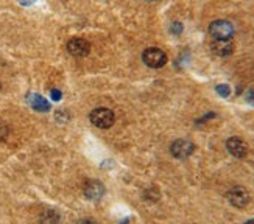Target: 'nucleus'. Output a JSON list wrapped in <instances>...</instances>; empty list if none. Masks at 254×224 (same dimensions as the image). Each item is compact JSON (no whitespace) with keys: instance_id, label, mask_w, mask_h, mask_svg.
Listing matches in <instances>:
<instances>
[{"instance_id":"f257e3e1","label":"nucleus","mask_w":254,"mask_h":224,"mask_svg":"<svg viewBox=\"0 0 254 224\" xmlns=\"http://www.w3.org/2000/svg\"><path fill=\"white\" fill-rule=\"evenodd\" d=\"M91 119V123L94 126L100 128V129H108L114 125V112L111 109H108V107H97L91 112L89 115Z\"/></svg>"},{"instance_id":"f03ea898","label":"nucleus","mask_w":254,"mask_h":224,"mask_svg":"<svg viewBox=\"0 0 254 224\" xmlns=\"http://www.w3.org/2000/svg\"><path fill=\"white\" fill-rule=\"evenodd\" d=\"M209 33L214 39H233L234 36V27L228 20H214L209 25Z\"/></svg>"},{"instance_id":"7ed1b4c3","label":"nucleus","mask_w":254,"mask_h":224,"mask_svg":"<svg viewBox=\"0 0 254 224\" xmlns=\"http://www.w3.org/2000/svg\"><path fill=\"white\" fill-rule=\"evenodd\" d=\"M142 61L151 69H161V67H164L165 63H167V55L158 47H150V49H147L144 52Z\"/></svg>"},{"instance_id":"20e7f679","label":"nucleus","mask_w":254,"mask_h":224,"mask_svg":"<svg viewBox=\"0 0 254 224\" xmlns=\"http://www.w3.org/2000/svg\"><path fill=\"white\" fill-rule=\"evenodd\" d=\"M228 201L231 206H234L237 208H243L250 204L251 195H250V191L243 187H234L228 191Z\"/></svg>"},{"instance_id":"39448f33","label":"nucleus","mask_w":254,"mask_h":224,"mask_svg":"<svg viewBox=\"0 0 254 224\" xmlns=\"http://www.w3.org/2000/svg\"><path fill=\"white\" fill-rule=\"evenodd\" d=\"M195 150V145L190 140H186V138H178L175 140L170 146V153L172 156L176 159H187L192 153Z\"/></svg>"},{"instance_id":"423d86ee","label":"nucleus","mask_w":254,"mask_h":224,"mask_svg":"<svg viewBox=\"0 0 254 224\" xmlns=\"http://www.w3.org/2000/svg\"><path fill=\"white\" fill-rule=\"evenodd\" d=\"M67 52L76 58L88 56L91 52V44L86 39H83V37H72V39L67 42Z\"/></svg>"},{"instance_id":"0eeeda50","label":"nucleus","mask_w":254,"mask_h":224,"mask_svg":"<svg viewBox=\"0 0 254 224\" xmlns=\"http://www.w3.org/2000/svg\"><path fill=\"white\" fill-rule=\"evenodd\" d=\"M226 148H228L229 154H233L237 159H242L248 154V145L238 137H229L226 140Z\"/></svg>"},{"instance_id":"6e6552de","label":"nucleus","mask_w":254,"mask_h":224,"mask_svg":"<svg viewBox=\"0 0 254 224\" xmlns=\"http://www.w3.org/2000/svg\"><path fill=\"white\" fill-rule=\"evenodd\" d=\"M105 195V187L100 181H88L84 184V196L91 201H98Z\"/></svg>"},{"instance_id":"1a4fd4ad","label":"nucleus","mask_w":254,"mask_h":224,"mask_svg":"<svg viewBox=\"0 0 254 224\" xmlns=\"http://www.w3.org/2000/svg\"><path fill=\"white\" fill-rule=\"evenodd\" d=\"M211 49L218 56H229L234 52V44L233 39H214Z\"/></svg>"},{"instance_id":"9d476101","label":"nucleus","mask_w":254,"mask_h":224,"mask_svg":"<svg viewBox=\"0 0 254 224\" xmlns=\"http://www.w3.org/2000/svg\"><path fill=\"white\" fill-rule=\"evenodd\" d=\"M28 103L37 112H47V111H50V103L44 97L37 95V94H32V95H30L28 97Z\"/></svg>"},{"instance_id":"9b49d317","label":"nucleus","mask_w":254,"mask_h":224,"mask_svg":"<svg viewBox=\"0 0 254 224\" xmlns=\"http://www.w3.org/2000/svg\"><path fill=\"white\" fill-rule=\"evenodd\" d=\"M59 215L55 210H44L39 215V224H58Z\"/></svg>"},{"instance_id":"f8f14e48","label":"nucleus","mask_w":254,"mask_h":224,"mask_svg":"<svg viewBox=\"0 0 254 224\" xmlns=\"http://www.w3.org/2000/svg\"><path fill=\"white\" fill-rule=\"evenodd\" d=\"M217 92L221 97H228L229 95V87L226 86V84H220V86H217Z\"/></svg>"},{"instance_id":"ddd939ff","label":"nucleus","mask_w":254,"mask_h":224,"mask_svg":"<svg viewBox=\"0 0 254 224\" xmlns=\"http://www.w3.org/2000/svg\"><path fill=\"white\" fill-rule=\"evenodd\" d=\"M246 102H248L250 104H253L254 106V89H250L248 92H246Z\"/></svg>"},{"instance_id":"4468645a","label":"nucleus","mask_w":254,"mask_h":224,"mask_svg":"<svg viewBox=\"0 0 254 224\" xmlns=\"http://www.w3.org/2000/svg\"><path fill=\"white\" fill-rule=\"evenodd\" d=\"M182 32V25L181 24H178V22H176V24H173L172 25V33H175V34H180Z\"/></svg>"},{"instance_id":"2eb2a0df","label":"nucleus","mask_w":254,"mask_h":224,"mask_svg":"<svg viewBox=\"0 0 254 224\" xmlns=\"http://www.w3.org/2000/svg\"><path fill=\"white\" fill-rule=\"evenodd\" d=\"M52 100H53V102H59V100H61V92L59 90H52Z\"/></svg>"},{"instance_id":"dca6fc26","label":"nucleus","mask_w":254,"mask_h":224,"mask_svg":"<svg viewBox=\"0 0 254 224\" xmlns=\"http://www.w3.org/2000/svg\"><path fill=\"white\" fill-rule=\"evenodd\" d=\"M35 2H36V0H19V3L24 5V6H30V5H33Z\"/></svg>"},{"instance_id":"f3484780","label":"nucleus","mask_w":254,"mask_h":224,"mask_svg":"<svg viewBox=\"0 0 254 224\" xmlns=\"http://www.w3.org/2000/svg\"><path fill=\"white\" fill-rule=\"evenodd\" d=\"M76 224H97V223L88 218V220H81V221H78V223H76Z\"/></svg>"},{"instance_id":"a211bd4d","label":"nucleus","mask_w":254,"mask_h":224,"mask_svg":"<svg viewBox=\"0 0 254 224\" xmlns=\"http://www.w3.org/2000/svg\"><path fill=\"white\" fill-rule=\"evenodd\" d=\"M245 224H254V220H250V221H246Z\"/></svg>"},{"instance_id":"6ab92c4d","label":"nucleus","mask_w":254,"mask_h":224,"mask_svg":"<svg viewBox=\"0 0 254 224\" xmlns=\"http://www.w3.org/2000/svg\"><path fill=\"white\" fill-rule=\"evenodd\" d=\"M147 2H156V0H147Z\"/></svg>"},{"instance_id":"aec40b11","label":"nucleus","mask_w":254,"mask_h":224,"mask_svg":"<svg viewBox=\"0 0 254 224\" xmlns=\"http://www.w3.org/2000/svg\"><path fill=\"white\" fill-rule=\"evenodd\" d=\"M0 90H2V83H0Z\"/></svg>"}]
</instances>
